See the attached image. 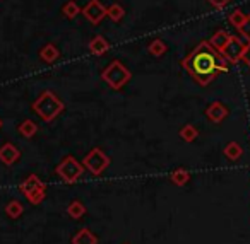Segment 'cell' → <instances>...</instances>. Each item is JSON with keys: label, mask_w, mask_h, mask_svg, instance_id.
Listing matches in <instances>:
<instances>
[{"label": "cell", "mask_w": 250, "mask_h": 244, "mask_svg": "<svg viewBox=\"0 0 250 244\" xmlns=\"http://www.w3.org/2000/svg\"><path fill=\"white\" fill-rule=\"evenodd\" d=\"M182 67L192 75L199 86H208L219 72H226V60L209 41H202L182 60Z\"/></svg>", "instance_id": "obj_1"}, {"label": "cell", "mask_w": 250, "mask_h": 244, "mask_svg": "<svg viewBox=\"0 0 250 244\" xmlns=\"http://www.w3.org/2000/svg\"><path fill=\"white\" fill-rule=\"evenodd\" d=\"M106 11H108V18H110L113 22H120L125 16V9L122 7L120 4H111Z\"/></svg>", "instance_id": "obj_17"}, {"label": "cell", "mask_w": 250, "mask_h": 244, "mask_svg": "<svg viewBox=\"0 0 250 244\" xmlns=\"http://www.w3.org/2000/svg\"><path fill=\"white\" fill-rule=\"evenodd\" d=\"M206 116H208L211 121H214V123H221V121L228 116V108H226L223 103H219V101H216V103H212L208 106Z\"/></svg>", "instance_id": "obj_9"}, {"label": "cell", "mask_w": 250, "mask_h": 244, "mask_svg": "<svg viewBox=\"0 0 250 244\" xmlns=\"http://www.w3.org/2000/svg\"><path fill=\"white\" fill-rule=\"evenodd\" d=\"M40 58H42V62L48 63V65H50V63H53V62H57V60L60 58L59 48H57L53 43H46V45L40 50Z\"/></svg>", "instance_id": "obj_12"}, {"label": "cell", "mask_w": 250, "mask_h": 244, "mask_svg": "<svg viewBox=\"0 0 250 244\" xmlns=\"http://www.w3.org/2000/svg\"><path fill=\"white\" fill-rule=\"evenodd\" d=\"M130 77H132L130 70L127 69L120 60H113L111 63H108L103 69V72H101L103 82H106L113 91H120L125 84L129 82Z\"/></svg>", "instance_id": "obj_3"}, {"label": "cell", "mask_w": 250, "mask_h": 244, "mask_svg": "<svg viewBox=\"0 0 250 244\" xmlns=\"http://www.w3.org/2000/svg\"><path fill=\"white\" fill-rule=\"evenodd\" d=\"M83 164L86 166V169L93 174H101L104 169L110 164V159L104 155V152L101 149H93L89 154L84 157Z\"/></svg>", "instance_id": "obj_5"}, {"label": "cell", "mask_w": 250, "mask_h": 244, "mask_svg": "<svg viewBox=\"0 0 250 244\" xmlns=\"http://www.w3.org/2000/svg\"><path fill=\"white\" fill-rule=\"evenodd\" d=\"M36 130H38V127H36V123H35V121H31V120H26V121H22V123L19 125V131H21L22 137L31 138L33 135L36 133Z\"/></svg>", "instance_id": "obj_18"}, {"label": "cell", "mask_w": 250, "mask_h": 244, "mask_svg": "<svg viewBox=\"0 0 250 244\" xmlns=\"http://www.w3.org/2000/svg\"><path fill=\"white\" fill-rule=\"evenodd\" d=\"M19 150H18V147L16 145H12V144H4L2 147H0V161L4 162L5 166H11V164H14L16 161L19 159Z\"/></svg>", "instance_id": "obj_10"}, {"label": "cell", "mask_w": 250, "mask_h": 244, "mask_svg": "<svg viewBox=\"0 0 250 244\" xmlns=\"http://www.w3.org/2000/svg\"><path fill=\"white\" fill-rule=\"evenodd\" d=\"M242 145L236 144V142H229L225 147V155L229 159V161H236V159L242 157Z\"/></svg>", "instance_id": "obj_16"}, {"label": "cell", "mask_w": 250, "mask_h": 244, "mask_svg": "<svg viewBox=\"0 0 250 244\" xmlns=\"http://www.w3.org/2000/svg\"><path fill=\"white\" fill-rule=\"evenodd\" d=\"M83 164L81 162H77L74 157H67V159H63L62 162L59 164V168H57V174L60 176V178L63 179V181H67V183H74V181H77V179L83 176Z\"/></svg>", "instance_id": "obj_4"}, {"label": "cell", "mask_w": 250, "mask_h": 244, "mask_svg": "<svg viewBox=\"0 0 250 244\" xmlns=\"http://www.w3.org/2000/svg\"><path fill=\"white\" fill-rule=\"evenodd\" d=\"M108 50H110V43H108V39L104 38V36L98 35L89 41V52L93 53V55L101 56V55H104Z\"/></svg>", "instance_id": "obj_11"}, {"label": "cell", "mask_w": 250, "mask_h": 244, "mask_svg": "<svg viewBox=\"0 0 250 244\" xmlns=\"http://www.w3.org/2000/svg\"><path fill=\"white\" fill-rule=\"evenodd\" d=\"M147 50H149V53L153 56H163L168 52V46L163 39H153L149 43V46H147Z\"/></svg>", "instance_id": "obj_15"}, {"label": "cell", "mask_w": 250, "mask_h": 244, "mask_svg": "<svg viewBox=\"0 0 250 244\" xmlns=\"http://www.w3.org/2000/svg\"><path fill=\"white\" fill-rule=\"evenodd\" d=\"M247 48V43L243 41V39L240 38H235V36H231L228 41V45L223 48L221 52V56L226 60V62L229 63H236L238 60H242L243 56V52H245Z\"/></svg>", "instance_id": "obj_6"}, {"label": "cell", "mask_w": 250, "mask_h": 244, "mask_svg": "<svg viewBox=\"0 0 250 244\" xmlns=\"http://www.w3.org/2000/svg\"><path fill=\"white\" fill-rule=\"evenodd\" d=\"M242 60L247 63V67H250V41L247 43V48H245V52H243V56H242Z\"/></svg>", "instance_id": "obj_24"}, {"label": "cell", "mask_w": 250, "mask_h": 244, "mask_svg": "<svg viewBox=\"0 0 250 244\" xmlns=\"http://www.w3.org/2000/svg\"><path fill=\"white\" fill-rule=\"evenodd\" d=\"M188 178H190V174H188L185 169H177V171L171 174V181L175 183V185H185V183L188 181Z\"/></svg>", "instance_id": "obj_21"}, {"label": "cell", "mask_w": 250, "mask_h": 244, "mask_svg": "<svg viewBox=\"0 0 250 244\" xmlns=\"http://www.w3.org/2000/svg\"><path fill=\"white\" fill-rule=\"evenodd\" d=\"M209 4L212 5V7H216V9H223V7H226V5L231 2V0H208Z\"/></svg>", "instance_id": "obj_23"}, {"label": "cell", "mask_w": 250, "mask_h": 244, "mask_svg": "<svg viewBox=\"0 0 250 244\" xmlns=\"http://www.w3.org/2000/svg\"><path fill=\"white\" fill-rule=\"evenodd\" d=\"M0 128H2V120H0Z\"/></svg>", "instance_id": "obj_25"}, {"label": "cell", "mask_w": 250, "mask_h": 244, "mask_svg": "<svg viewBox=\"0 0 250 244\" xmlns=\"http://www.w3.org/2000/svg\"><path fill=\"white\" fill-rule=\"evenodd\" d=\"M81 12H83V11H81V7L77 5L76 0H69V2H67V4H63V7H62V14L65 16L67 19H76Z\"/></svg>", "instance_id": "obj_14"}, {"label": "cell", "mask_w": 250, "mask_h": 244, "mask_svg": "<svg viewBox=\"0 0 250 244\" xmlns=\"http://www.w3.org/2000/svg\"><path fill=\"white\" fill-rule=\"evenodd\" d=\"M83 16L91 22V24H100L108 16V11L100 0H89L86 7L83 9Z\"/></svg>", "instance_id": "obj_7"}, {"label": "cell", "mask_w": 250, "mask_h": 244, "mask_svg": "<svg viewBox=\"0 0 250 244\" xmlns=\"http://www.w3.org/2000/svg\"><path fill=\"white\" fill-rule=\"evenodd\" d=\"M240 35H242L243 39H247V41H250V16H247L245 22L242 24V28L238 29Z\"/></svg>", "instance_id": "obj_22"}, {"label": "cell", "mask_w": 250, "mask_h": 244, "mask_svg": "<svg viewBox=\"0 0 250 244\" xmlns=\"http://www.w3.org/2000/svg\"><path fill=\"white\" fill-rule=\"evenodd\" d=\"M229 38H231V36H229L228 33L225 31V29H219V31H216L214 35H212V38L209 39V43H211L212 48L218 50V52L221 53L223 48H225V46L228 45Z\"/></svg>", "instance_id": "obj_13"}, {"label": "cell", "mask_w": 250, "mask_h": 244, "mask_svg": "<svg viewBox=\"0 0 250 244\" xmlns=\"http://www.w3.org/2000/svg\"><path fill=\"white\" fill-rule=\"evenodd\" d=\"M33 110L42 120L52 121L63 111V103L60 97L52 91H45L38 96V99L33 103Z\"/></svg>", "instance_id": "obj_2"}, {"label": "cell", "mask_w": 250, "mask_h": 244, "mask_svg": "<svg viewBox=\"0 0 250 244\" xmlns=\"http://www.w3.org/2000/svg\"><path fill=\"white\" fill-rule=\"evenodd\" d=\"M197 135H199V131L194 125H185L180 130V137L184 138L185 142H194L195 138H197Z\"/></svg>", "instance_id": "obj_20"}, {"label": "cell", "mask_w": 250, "mask_h": 244, "mask_svg": "<svg viewBox=\"0 0 250 244\" xmlns=\"http://www.w3.org/2000/svg\"><path fill=\"white\" fill-rule=\"evenodd\" d=\"M21 189L31 202H38V200H42L43 195H45V185H43L35 174H31L24 183H22Z\"/></svg>", "instance_id": "obj_8"}, {"label": "cell", "mask_w": 250, "mask_h": 244, "mask_svg": "<svg viewBox=\"0 0 250 244\" xmlns=\"http://www.w3.org/2000/svg\"><path fill=\"white\" fill-rule=\"evenodd\" d=\"M245 19H247V14H243L240 9H235V11L229 14V18H228V21H229V24L233 26V28H236V29H240L242 28V24L245 22Z\"/></svg>", "instance_id": "obj_19"}]
</instances>
